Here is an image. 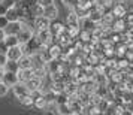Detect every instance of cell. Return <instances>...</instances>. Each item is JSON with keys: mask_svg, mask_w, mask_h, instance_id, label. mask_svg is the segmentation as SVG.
<instances>
[{"mask_svg": "<svg viewBox=\"0 0 133 115\" xmlns=\"http://www.w3.org/2000/svg\"><path fill=\"white\" fill-rule=\"evenodd\" d=\"M57 106H58V112H60V115H67V114L72 112V111H70V106H69V102L63 103V105H57Z\"/></svg>", "mask_w": 133, "mask_h": 115, "instance_id": "cell-24", "label": "cell"}, {"mask_svg": "<svg viewBox=\"0 0 133 115\" xmlns=\"http://www.w3.org/2000/svg\"><path fill=\"white\" fill-rule=\"evenodd\" d=\"M36 3H37V0H21V5L23 6H29V8H33Z\"/></svg>", "mask_w": 133, "mask_h": 115, "instance_id": "cell-29", "label": "cell"}, {"mask_svg": "<svg viewBox=\"0 0 133 115\" xmlns=\"http://www.w3.org/2000/svg\"><path fill=\"white\" fill-rule=\"evenodd\" d=\"M35 106L39 109H45L46 106H48V102L45 100V97L43 96H39L37 99H35Z\"/></svg>", "mask_w": 133, "mask_h": 115, "instance_id": "cell-23", "label": "cell"}, {"mask_svg": "<svg viewBox=\"0 0 133 115\" xmlns=\"http://www.w3.org/2000/svg\"><path fill=\"white\" fill-rule=\"evenodd\" d=\"M6 63H8V57H6V54H0V67H3V69H5Z\"/></svg>", "mask_w": 133, "mask_h": 115, "instance_id": "cell-31", "label": "cell"}, {"mask_svg": "<svg viewBox=\"0 0 133 115\" xmlns=\"http://www.w3.org/2000/svg\"><path fill=\"white\" fill-rule=\"evenodd\" d=\"M2 5L6 9H14L21 5V0H2Z\"/></svg>", "mask_w": 133, "mask_h": 115, "instance_id": "cell-20", "label": "cell"}, {"mask_svg": "<svg viewBox=\"0 0 133 115\" xmlns=\"http://www.w3.org/2000/svg\"><path fill=\"white\" fill-rule=\"evenodd\" d=\"M8 24H9V19H8L5 15H0V29L5 30V29L8 27Z\"/></svg>", "mask_w": 133, "mask_h": 115, "instance_id": "cell-28", "label": "cell"}, {"mask_svg": "<svg viewBox=\"0 0 133 115\" xmlns=\"http://www.w3.org/2000/svg\"><path fill=\"white\" fill-rule=\"evenodd\" d=\"M3 81H5L9 87H14L15 84H18L19 82L18 73L17 72H5V78H3Z\"/></svg>", "mask_w": 133, "mask_h": 115, "instance_id": "cell-12", "label": "cell"}, {"mask_svg": "<svg viewBox=\"0 0 133 115\" xmlns=\"http://www.w3.org/2000/svg\"><path fill=\"white\" fill-rule=\"evenodd\" d=\"M67 115H70V114H67Z\"/></svg>", "mask_w": 133, "mask_h": 115, "instance_id": "cell-40", "label": "cell"}, {"mask_svg": "<svg viewBox=\"0 0 133 115\" xmlns=\"http://www.w3.org/2000/svg\"><path fill=\"white\" fill-rule=\"evenodd\" d=\"M23 24H24V21H11L5 29L6 35H18L19 30L23 29Z\"/></svg>", "mask_w": 133, "mask_h": 115, "instance_id": "cell-5", "label": "cell"}, {"mask_svg": "<svg viewBox=\"0 0 133 115\" xmlns=\"http://www.w3.org/2000/svg\"><path fill=\"white\" fill-rule=\"evenodd\" d=\"M12 90H14V93H15V96L18 97H24V96H27V94H30V90H29V87L24 84V82H18V84H15L12 87Z\"/></svg>", "mask_w": 133, "mask_h": 115, "instance_id": "cell-7", "label": "cell"}, {"mask_svg": "<svg viewBox=\"0 0 133 115\" xmlns=\"http://www.w3.org/2000/svg\"><path fill=\"white\" fill-rule=\"evenodd\" d=\"M45 115H55V114L52 112V111H46V114H45Z\"/></svg>", "mask_w": 133, "mask_h": 115, "instance_id": "cell-38", "label": "cell"}, {"mask_svg": "<svg viewBox=\"0 0 133 115\" xmlns=\"http://www.w3.org/2000/svg\"><path fill=\"white\" fill-rule=\"evenodd\" d=\"M36 37L39 39V42L43 43V45H51L52 42H57L55 40V37L51 35V31H49V29H43V30H37L36 31Z\"/></svg>", "mask_w": 133, "mask_h": 115, "instance_id": "cell-2", "label": "cell"}, {"mask_svg": "<svg viewBox=\"0 0 133 115\" xmlns=\"http://www.w3.org/2000/svg\"><path fill=\"white\" fill-rule=\"evenodd\" d=\"M78 21H79V17L76 15V12L75 11H72L70 9V12H69V15L66 17V25H76L78 24Z\"/></svg>", "mask_w": 133, "mask_h": 115, "instance_id": "cell-17", "label": "cell"}, {"mask_svg": "<svg viewBox=\"0 0 133 115\" xmlns=\"http://www.w3.org/2000/svg\"><path fill=\"white\" fill-rule=\"evenodd\" d=\"M57 15H58V9H57L55 5H51V6L45 8V17L48 19L54 21V19H57Z\"/></svg>", "mask_w": 133, "mask_h": 115, "instance_id": "cell-15", "label": "cell"}, {"mask_svg": "<svg viewBox=\"0 0 133 115\" xmlns=\"http://www.w3.org/2000/svg\"><path fill=\"white\" fill-rule=\"evenodd\" d=\"M45 67H46V72L51 75V73H58L60 72V67H61V61L58 60V58H52L51 61H48L46 64H45Z\"/></svg>", "mask_w": 133, "mask_h": 115, "instance_id": "cell-9", "label": "cell"}, {"mask_svg": "<svg viewBox=\"0 0 133 115\" xmlns=\"http://www.w3.org/2000/svg\"><path fill=\"white\" fill-rule=\"evenodd\" d=\"M19 102L23 103L24 106H35V97L31 96V94H27V96H24V97H19Z\"/></svg>", "mask_w": 133, "mask_h": 115, "instance_id": "cell-19", "label": "cell"}, {"mask_svg": "<svg viewBox=\"0 0 133 115\" xmlns=\"http://www.w3.org/2000/svg\"><path fill=\"white\" fill-rule=\"evenodd\" d=\"M123 115H133V112H130V111H129V109H124V112H123Z\"/></svg>", "mask_w": 133, "mask_h": 115, "instance_id": "cell-37", "label": "cell"}, {"mask_svg": "<svg viewBox=\"0 0 133 115\" xmlns=\"http://www.w3.org/2000/svg\"><path fill=\"white\" fill-rule=\"evenodd\" d=\"M18 36V40L19 43H27L30 40L31 37L35 36V30H33V27H30L29 24H23V29L19 30V33L17 35Z\"/></svg>", "mask_w": 133, "mask_h": 115, "instance_id": "cell-1", "label": "cell"}, {"mask_svg": "<svg viewBox=\"0 0 133 115\" xmlns=\"http://www.w3.org/2000/svg\"><path fill=\"white\" fill-rule=\"evenodd\" d=\"M5 37H6V31L3 30V29H0V42L5 40Z\"/></svg>", "mask_w": 133, "mask_h": 115, "instance_id": "cell-33", "label": "cell"}, {"mask_svg": "<svg viewBox=\"0 0 133 115\" xmlns=\"http://www.w3.org/2000/svg\"><path fill=\"white\" fill-rule=\"evenodd\" d=\"M64 30H66V25L63 24V23L57 21V19L51 21V25H49V31H51V35H52L54 37H58Z\"/></svg>", "mask_w": 133, "mask_h": 115, "instance_id": "cell-4", "label": "cell"}, {"mask_svg": "<svg viewBox=\"0 0 133 115\" xmlns=\"http://www.w3.org/2000/svg\"><path fill=\"white\" fill-rule=\"evenodd\" d=\"M126 23H127V29L126 30L133 31V13H130V15H127L126 17Z\"/></svg>", "mask_w": 133, "mask_h": 115, "instance_id": "cell-26", "label": "cell"}, {"mask_svg": "<svg viewBox=\"0 0 133 115\" xmlns=\"http://www.w3.org/2000/svg\"><path fill=\"white\" fill-rule=\"evenodd\" d=\"M5 70H6V72H18V70H19L18 61H14V60H8L6 66H5Z\"/></svg>", "mask_w": 133, "mask_h": 115, "instance_id": "cell-18", "label": "cell"}, {"mask_svg": "<svg viewBox=\"0 0 133 115\" xmlns=\"http://www.w3.org/2000/svg\"><path fill=\"white\" fill-rule=\"evenodd\" d=\"M0 5H2V0H0Z\"/></svg>", "mask_w": 133, "mask_h": 115, "instance_id": "cell-39", "label": "cell"}, {"mask_svg": "<svg viewBox=\"0 0 133 115\" xmlns=\"http://www.w3.org/2000/svg\"><path fill=\"white\" fill-rule=\"evenodd\" d=\"M33 25L36 27V30L49 29V25H51V19H48L46 17H36V18L33 19Z\"/></svg>", "mask_w": 133, "mask_h": 115, "instance_id": "cell-8", "label": "cell"}, {"mask_svg": "<svg viewBox=\"0 0 133 115\" xmlns=\"http://www.w3.org/2000/svg\"><path fill=\"white\" fill-rule=\"evenodd\" d=\"M25 85L29 87V90L30 91H36V90H41V87L43 85V79L41 78H36V76H33L30 81H27Z\"/></svg>", "mask_w": 133, "mask_h": 115, "instance_id": "cell-11", "label": "cell"}, {"mask_svg": "<svg viewBox=\"0 0 133 115\" xmlns=\"http://www.w3.org/2000/svg\"><path fill=\"white\" fill-rule=\"evenodd\" d=\"M8 91H9V85H8L5 81H0V97L6 96Z\"/></svg>", "mask_w": 133, "mask_h": 115, "instance_id": "cell-25", "label": "cell"}, {"mask_svg": "<svg viewBox=\"0 0 133 115\" xmlns=\"http://www.w3.org/2000/svg\"><path fill=\"white\" fill-rule=\"evenodd\" d=\"M55 0H37V3H41V5H42V6H51V5H55L54 3Z\"/></svg>", "mask_w": 133, "mask_h": 115, "instance_id": "cell-30", "label": "cell"}, {"mask_svg": "<svg viewBox=\"0 0 133 115\" xmlns=\"http://www.w3.org/2000/svg\"><path fill=\"white\" fill-rule=\"evenodd\" d=\"M61 2H63V5H64V6H67V8H70V9H73V8L78 5L79 0H61Z\"/></svg>", "mask_w": 133, "mask_h": 115, "instance_id": "cell-27", "label": "cell"}, {"mask_svg": "<svg viewBox=\"0 0 133 115\" xmlns=\"http://www.w3.org/2000/svg\"><path fill=\"white\" fill-rule=\"evenodd\" d=\"M112 13L115 18H126L127 17V8L123 3H114L112 5Z\"/></svg>", "mask_w": 133, "mask_h": 115, "instance_id": "cell-6", "label": "cell"}, {"mask_svg": "<svg viewBox=\"0 0 133 115\" xmlns=\"http://www.w3.org/2000/svg\"><path fill=\"white\" fill-rule=\"evenodd\" d=\"M18 66H19V69H31L33 67V58H31V55L24 54L18 60Z\"/></svg>", "mask_w": 133, "mask_h": 115, "instance_id": "cell-13", "label": "cell"}, {"mask_svg": "<svg viewBox=\"0 0 133 115\" xmlns=\"http://www.w3.org/2000/svg\"><path fill=\"white\" fill-rule=\"evenodd\" d=\"M5 43H6L8 48L17 46V45H19L18 36H17V35H6V37H5Z\"/></svg>", "mask_w": 133, "mask_h": 115, "instance_id": "cell-16", "label": "cell"}, {"mask_svg": "<svg viewBox=\"0 0 133 115\" xmlns=\"http://www.w3.org/2000/svg\"><path fill=\"white\" fill-rule=\"evenodd\" d=\"M23 55H24V46H23V43H19V45H17V46L9 48L8 49V52H6L8 60H14V61H18Z\"/></svg>", "mask_w": 133, "mask_h": 115, "instance_id": "cell-3", "label": "cell"}, {"mask_svg": "<svg viewBox=\"0 0 133 115\" xmlns=\"http://www.w3.org/2000/svg\"><path fill=\"white\" fill-rule=\"evenodd\" d=\"M17 73H18L19 82H24V84L35 76V73H33V67H31V69H19Z\"/></svg>", "mask_w": 133, "mask_h": 115, "instance_id": "cell-10", "label": "cell"}, {"mask_svg": "<svg viewBox=\"0 0 133 115\" xmlns=\"http://www.w3.org/2000/svg\"><path fill=\"white\" fill-rule=\"evenodd\" d=\"M48 51L51 52V55H52L54 58H60V55L63 54V46H60L57 42H52L48 46Z\"/></svg>", "mask_w": 133, "mask_h": 115, "instance_id": "cell-14", "label": "cell"}, {"mask_svg": "<svg viewBox=\"0 0 133 115\" xmlns=\"http://www.w3.org/2000/svg\"><path fill=\"white\" fill-rule=\"evenodd\" d=\"M5 72H6V70H5L3 67H0V81H3V78H5Z\"/></svg>", "mask_w": 133, "mask_h": 115, "instance_id": "cell-35", "label": "cell"}, {"mask_svg": "<svg viewBox=\"0 0 133 115\" xmlns=\"http://www.w3.org/2000/svg\"><path fill=\"white\" fill-rule=\"evenodd\" d=\"M8 46H6V43H5V40H2L0 42V54H6L8 52Z\"/></svg>", "mask_w": 133, "mask_h": 115, "instance_id": "cell-32", "label": "cell"}, {"mask_svg": "<svg viewBox=\"0 0 133 115\" xmlns=\"http://www.w3.org/2000/svg\"><path fill=\"white\" fill-rule=\"evenodd\" d=\"M126 108L129 109L130 112H133V102H130V103H129V105H126Z\"/></svg>", "mask_w": 133, "mask_h": 115, "instance_id": "cell-36", "label": "cell"}, {"mask_svg": "<svg viewBox=\"0 0 133 115\" xmlns=\"http://www.w3.org/2000/svg\"><path fill=\"white\" fill-rule=\"evenodd\" d=\"M69 102V96L66 93H58L55 96V105H63V103H67Z\"/></svg>", "mask_w": 133, "mask_h": 115, "instance_id": "cell-22", "label": "cell"}, {"mask_svg": "<svg viewBox=\"0 0 133 115\" xmlns=\"http://www.w3.org/2000/svg\"><path fill=\"white\" fill-rule=\"evenodd\" d=\"M6 12H8V9L3 5H0V15H6Z\"/></svg>", "mask_w": 133, "mask_h": 115, "instance_id": "cell-34", "label": "cell"}, {"mask_svg": "<svg viewBox=\"0 0 133 115\" xmlns=\"http://www.w3.org/2000/svg\"><path fill=\"white\" fill-rule=\"evenodd\" d=\"M31 9H33L35 17H45V6H42L41 3H36Z\"/></svg>", "mask_w": 133, "mask_h": 115, "instance_id": "cell-21", "label": "cell"}]
</instances>
